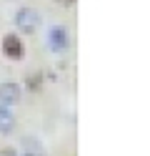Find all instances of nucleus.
<instances>
[{
  "label": "nucleus",
  "mask_w": 150,
  "mask_h": 156,
  "mask_svg": "<svg viewBox=\"0 0 150 156\" xmlns=\"http://www.w3.org/2000/svg\"><path fill=\"white\" fill-rule=\"evenodd\" d=\"M15 25H18L23 33H35L38 25H40L38 10H33V8H23V10L18 13V18H15Z\"/></svg>",
  "instance_id": "1"
},
{
  "label": "nucleus",
  "mask_w": 150,
  "mask_h": 156,
  "mask_svg": "<svg viewBox=\"0 0 150 156\" xmlns=\"http://www.w3.org/2000/svg\"><path fill=\"white\" fill-rule=\"evenodd\" d=\"M3 53L10 58V61H20V58L25 55V48L20 43L18 35H5L3 38Z\"/></svg>",
  "instance_id": "2"
},
{
  "label": "nucleus",
  "mask_w": 150,
  "mask_h": 156,
  "mask_svg": "<svg viewBox=\"0 0 150 156\" xmlns=\"http://www.w3.org/2000/svg\"><path fill=\"white\" fill-rule=\"evenodd\" d=\"M20 101V88L15 83H3L0 86V106H13Z\"/></svg>",
  "instance_id": "3"
},
{
  "label": "nucleus",
  "mask_w": 150,
  "mask_h": 156,
  "mask_svg": "<svg viewBox=\"0 0 150 156\" xmlns=\"http://www.w3.org/2000/svg\"><path fill=\"white\" fill-rule=\"evenodd\" d=\"M50 45H53V51H65V45H68V38H65V30L63 28H53L50 30Z\"/></svg>",
  "instance_id": "4"
},
{
  "label": "nucleus",
  "mask_w": 150,
  "mask_h": 156,
  "mask_svg": "<svg viewBox=\"0 0 150 156\" xmlns=\"http://www.w3.org/2000/svg\"><path fill=\"white\" fill-rule=\"evenodd\" d=\"M23 156H45L43 154V146H40L38 139H23Z\"/></svg>",
  "instance_id": "5"
},
{
  "label": "nucleus",
  "mask_w": 150,
  "mask_h": 156,
  "mask_svg": "<svg viewBox=\"0 0 150 156\" xmlns=\"http://www.w3.org/2000/svg\"><path fill=\"white\" fill-rule=\"evenodd\" d=\"M13 123H15V119H13V113H10V108L8 106H0V131H10Z\"/></svg>",
  "instance_id": "6"
},
{
  "label": "nucleus",
  "mask_w": 150,
  "mask_h": 156,
  "mask_svg": "<svg viewBox=\"0 0 150 156\" xmlns=\"http://www.w3.org/2000/svg\"><path fill=\"white\" fill-rule=\"evenodd\" d=\"M0 156H15V151H10V149H3V151H0Z\"/></svg>",
  "instance_id": "7"
},
{
  "label": "nucleus",
  "mask_w": 150,
  "mask_h": 156,
  "mask_svg": "<svg viewBox=\"0 0 150 156\" xmlns=\"http://www.w3.org/2000/svg\"><path fill=\"white\" fill-rule=\"evenodd\" d=\"M58 3H60V5H73L75 0H58Z\"/></svg>",
  "instance_id": "8"
}]
</instances>
